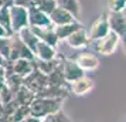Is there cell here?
Wrapping results in <instances>:
<instances>
[{"label":"cell","mask_w":126,"mask_h":122,"mask_svg":"<svg viewBox=\"0 0 126 122\" xmlns=\"http://www.w3.org/2000/svg\"><path fill=\"white\" fill-rule=\"evenodd\" d=\"M64 99H55V98H43V97H35L33 102L29 105L30 115H34L37 118H44L52 112H57L63 108Z\"/></svg>","instance_id":"6da1fadb"},{"label":"cell","mask_w":126,"mask_h":122,"mask_svg":"<svg viewBox=\"0 0 126 122\" xmlns=\"http://www.w3.org/2000/svg\"><path fill=\"white\" fill-rule=\"evenodd\" d=\"M94 43H95L94 47H95L96 52L102 54V55H112V54L116 51L118 46L120 44V35L116 34L115 31L110 30L105 37H102V38H99V40H96V41H94Z\"/></svg>","instance_id":"7a4b0ae2"},{"label":"cell","mask_w":126,"mask_h":122,"mask_svg":"<svg viewBox=\"0 0 126 122\" xmlns=\"http://www.w3.org/2000/svg\"><path fill=\"white\" fill-rule=\"evenodd\" d=\"M110 31V27H109V20H108V14L106 13H102L99 14L94 21H92L91 27L86 30V34H88V38L89 41H96L99 38H102Z\"/></svg>","instance_id":"3957f363"},{"label":"cell","mask_w":126,"mask_h":122,"mask_svg":"<svg viewBox=\"0 0 126 122\" xmlns=\"http://www.w3.org/2000/svg\"><path fill=\"white\" fill-rule=\"evenodd\" d=\"M34 60V52L30 50L29 47L24 44L23 41L18 38L17 34L12 35V43H10V54H9V60L16 61V60Z\"/></svg>","instance_id":"277c9868"},{"label":"cell","mask_w":126,"mask_h":122,"mask_svg":"<svg viewBox=\"0 0 126 122\" xmlns=\"http://www.w3.org/2000/svg\"><path fill=\"white\" fill-rule=\"evenodd\" d=\"M10 20H12L13 34L18 33L21 29L29 26V10L17 4L10 6Z\"/></svg>","instance_id":"5b68a950"},{"label":"cell","mask_w":126,"mask_h":122,"mask_svg":"<svg viewBox=\"0 0 126 122\" xmlns=\"http://www.w3.org/2000/svg\"><path fill=\"white\" fill-rule=\"evenodd\" d=\"M61 72H63L64 80L67 82H72L75 80H78L79 77L85 75V71L78 65V63L75 60L64 58V57H63V61H61Z\"/></svg>","instance_id":"8992f818"},{"label":"cell","mask_w":126,"mask_h":122,"mask_svg":"<svg viewBox=\"0 0 126 122\" xmlns=\"http://www.w3.org/2000/svg\"><path fill=\"white\" fill-rule=\"evenodd\" d=\"M23 85H26V87L30 88L34 94H37L38 91L44 89L48 85V80H47L46 74H43L41 71H38L35 68L33 72H30L27 77L23 78Z\"/></svg>","instance_id":"52a82bcc"},{"label":"cell","mask_w":126,"mask_h":122,"mask_svg":"<svg viewBox=\"0 0 126 122\" xmlns=\"http://www.w3.org/2000/svg\"><path fill=\"white\" fill-rule=\"evenodd\" d=\"M31 30L34 31V34L38 37V40L44 41L47 44H50L52 47L58 46V37L55 34V30H54V26H30Z\"/></svg>","instance_id":"ba28073f"},{"label":"cell","mask_w":126,"mask_h":122,"mask_svg":"<svg viewBox=\"0 0 126 122\" xmlns=\"http://www.w3.org/2000/svg\"><path fill=\"white\" fill-rule=\"evenodd\" d=\"M95 87V82L92 78L86 75H82L79 77L78 80H75V81L69 82V89H71V92L74 94V95H78V97H84L86 94H89L94 89Z\"/></svg>","instance_id":"9c48e42d"},{"label":"cell","mask_w":126,"mask_h":122,"mask_svg":"<svg viewBox=\"0 0 126 122\" xmlns=\"http://www.w3.org/2000/svg\"><path fill=\"white\" fill-rule=\"evenodd\" d=\"M109 27L116 34H126V16L123 12H109L108 14Z\"/></svg>","instance_id":"30bf717a"},{"label":"cell","mask_w":126,"mask_h":122,"mask_svg":"<svg viewBox=\"0 0 126 122\" xmlns=\"http://www.w3.org/2000/svg\"><path fill=\"white\" fill-rule=\"evenodd\" d=\"M75 61L78 63L81 68L84 71H94L99 67V58L94 54V52H79V55L75 58Z\"/></svg>","instance_id":"8fae6325"},{"label":"cell","mask_w":126,"mask_h":122,"mask_svg":"<svg viewBox=\"0 0 126 122\" xmlns=\"http://www.w3.org/2000/svg\"><path fill=\"white\" fill-rule=\"evenodd\" d=\"M65 41H67V44H68L71 48H75V50L85 48V47L89 44V38H88L86 30L84 29V27L79 29V30H77V31H74Z\"/></svg>","instance_id":"7c38bea8"},{"label":"cell","mask_w":126,"mask_h":122,"mask_svg":"<svg viewBox=\"0 0 126 122\" xmlns=\"http://www.w3.org/2000/svg\"><path fill=\"white\" fill-rule=\"evenodd\" d=\"M50 20H51L52 26H61V24H68L72 21H77L78 18H75L69 12L61 7H55L51 13H50Z\"/></svg>","instance_id":"4fadbf2b"},{"label":"cell","mask_w":126,"mask_h":122,"mask_svg":"<svg viewBox=\"0 0 126 122\" xmlns=\"http://www.w3.org/2000/svg\"><path fill=\"white\" fill-rule=\"evenodd\" d=\"M58 55L57 50H55V47L50 46V44H47L44 41H38V44L35 47L34 50V57L35 60H43V61H48V60H52V58H55Z\"/></svg>","instance_id":"5bb4252c"},{"label":"cell","mask_w":126,"mask_h":122,"mask_svg":"<svg viewBox=\"0 0 126 122\" xmlns=\"http://www.w3.org/2000/svg\"><path fill=\"white\" fill-rule=\"evenodd\" d=\"M51 20L47 13L41 12L37 7L29 9V26H51Z\"/></svg>","instance_id":"9a60e30c"},{"label":"cell","mask_w":126,"mask_h":122,"mask_svg":"<svg viewBox=\"0 0 126 122\" xmlns=\"http://www.w3.org/2000/svg\"><path fill=\"white\" fill-rule=\"evenodd\" d=\"M34 60H26V58H21V60L13 61V72L17 74V75H20V77H23V78L27 77L30 72H33V71L35 70V61Z\"/></svg>","instance_id":"2e32d148"},{"label":"cell","mask_w":126,"mask_h":122,"mask_svg":"<svg viewBox=\"0 0 126 122\" xmlns=\"http://www.w3.org/2000/svg\"><path fill=\"white\" fill-rule=\"evenodd\" d=\"M82 27H84V24H81L79 20H77V21H72V23H68V24L54 26V30H55V34H57L58 40L60 41H65L69 35L74 33V31L82 29Z\"/></svg>","instance_id":"e0dca14e"},{"label":"cell","mask_w":126,"mask_h":122,"mask_svg":"<svg viewBox=\"0 0 126 122\" xmlns=\"http://www.w3.org/2000/svg\"><path fill=\"white\" fill-rule=\"evenodd\" d=\"M16 34L18 35V38L23 41L26 46L29 47L31 51L34 52L35 47H37V44H38V37L34 34V31L31 30V27L30 26H27V27H24V29H21L18 33H16Z\"/></svg>","instance_id":"ac0fdd59"},{"label":"cell","mask_w":126,"mask_h":122,"mask_svg":"<svg viewBox=\"0 0 126 122\" xmlns=\"http://www.w3.org/2000/svg\"><path fill=\"white\" fill-rule=\"evenodd\" d=\"M35 61V68L38 71H41L43 74H51L52 71H55L61 65V61H63V57H55L52 60H48V61H43V60H34Z\"/></svg>","instance_id":"d6986e66"},{"label":"cell","mask_w":126,"mask_h":122,"mask_svg":"<svg viewBox=\"0 0 126 122\" xmlns=\"http://www.w3.org/2000/svg\"><path fill=\"white\" fill-rule=\"evenodd\" d=\"M34 98H35V94L33 92L30 88L26 87V85L20 87L17 91H16V94H14V101H16L18 105H27V106H29V105L33 102Z\"/></svg>","instance_id":"ffe728a7"},{"label":"cell","mask_w":126,"mask_h":122,"mask_svg":"<svg viewBox=\"0 0 126 122\" xmlns=\"http://www.w3.org/2000/svg\"><path fill=\"white\" fill-rule=\"evenodd\" d=\"M58 7L65 9L67 12H69L75 18H79L81 16V4L79 0H55Z\"/></svg>","instance_id":"44dd1931"},{"label":"cell","mask_w":126,"mask_h":122,"mask_svg":"<svg viewBox=\"0 0 126 122\" xmlns=\"http://www.w3.org/2000/svg\"><path fill=\"white\" fill-rule=\"evenodd\" d=\"M4 84H6V87L9 88L13 94H16V91H17L18 88L23 87V77L17 75V74H14V72L7 74V75L4 77Z\"/></svg>","instance_id":"7402d4cb"},{"label":"cell","mask_w":126,"mask_h":122,"mask_svg":"<svg viewBox=\"0 0 126 122\" xmlns=\"http://www.w3.org/2000/svg\"><path fill=\"white\" fill-rule=\"evenodd\" d=\"M0 26L4 27L10 35H13L12 20H10V6H0Z\"/></svg>","instance_id":"603a6c76"},{"label":"cell","mask_w":126,"mask_h":122,"mask_svg":"<svg viewBox=\"0 0 126 122\" xmlns=\"http://www.w3.org/2000/svg\"><path fill=\"white\" fill-rule=\"evenodd\" d=\"M41 122H72V121L69 119V116L67 115L63 111V108H61V109H58L57 112H52L50 115L44 116V118L41 119Z\"/></svg>","instance_id":"cb8c5ba5"},{"label":"cell","mask_w":126,"mask_h":122,"mask_svg":"<svg viewBox=\"0 0 126 122\" xmlns=\"http://www.w3.org/2000/svg\"><path fill=\"white\" fill-rule=\"evenodd\" d=\"M35 7L40 9L41 12L47 13V14L50 16V13L57 7V3H55V0H37Z\"/></svg>","instance_id":"d4e9b609"},{"label":"cell","mask_w":126,"mask_h":122,"mask_svg":"<svg viewBox=\"0 0 126 122\" xmlns=\"http://www.w3.org/2000/svg\"><path fill=\"white\" fill-rule=\"evenodd\" d=\"M29 114H30V108L27 105H18L17 109L13 112V115L10 116V118H12V121H14V122H21Z\"/></svg>","instance_id":"484cf974"},{"label":"cell","mask_w":126,"mask_h":122,"mask_svg":"<svg viewBox=\"0 0 126 122\" xmlns=\"http://www.w3.org/2000/svg\"><path fill=\"white\" fill-rule=\"evenodd\" d=\"M10 43H12V35L10 37H0V55L4 60H9Z\"/></svg>","instance_id":"4316f807"},{"label":"cell","mask_w":126,"mask_h":122,"mask_svg":"<svg viewBox=\"0 0 126 122\" xmlns=\"http://www.w3.org/2000/svg\"><path fill=\"white\" fill-rule=\"evenodd\" d=\"M109 12H123L126 9V0H108Z\"/></svg>","instance_id":"83f0119b"},{"label":"cell","mask_w":126,"mask_h":122,"mask_svg":"<svg viewBox=\"0 0 126 122\" xmlns=\"http://www.w3.org/2000/svg\"><path fill=\"white\" fill-rule=\"evenodd\" d=\"M35 3H37V0H13V4L21 6L27 10L31 9V7H35Z\"/></svg>","instance_id":"f1b7e54d"},{"label":"cell","mask_w":126,"mask_h":122,"mask_svg":"<svg viewBox=\"0 0 126 122\" xmlns=\"http://www.w3.org/2000/svg\"><path fill=\"white\" fill-rule=\"evenodd\" d=\"M21 122H41V118H37V116H34V115H27L26 118H24Z\"/></svg>","instance_id":"f546056e"},{"label":"cell","mask_w":126,"mask_h":122,"mask_svg":"<svg viewBox=\"0 0 126 122\" xmlns=\"http://www.w3.org/2000/svg\"><path fill=\"white\" fill-rule=\"evenodd\" d=\"M4 77H6V74H4V67L1 65L0 67V87L4 85Z\"/></svg>","instance_id":"4dcf8cb0"},{"label":"cell","mask_w":126,"mask_h":122,"mask_svg":"<svg viewBox=\"0 0 126 122\" xmlns=\"http://www.w3.org/2000/svg\"><path fill=\"white\" fill-rule=\"evenodd\" d=\"M0 37H10L9 31H7L4 27H1V26H0Z\"/></svg>","instance_id":"1f68e13d"},{"label":"cell","mask_w":126,"mask_h":122,"mask_svg":"<svg viewBox=\"0 0 126 122\" xmlns=\"http://www.w3.org/2000/svg\"><path fill=\"white\" fill-rule=\"evenodd\" d=\"M120 44H122V47H123V51L126 52V34L120 35Z\"/></svg>","instance_id":"d6a6232c"},{"label":"cell","mask_w":126,"mask_h":122,"mask_svg":"<svg viewBox=\"0 0 126 122\" xmlns=\"http://www.w3.org/2000/svg\"><path fill=\"white\" fill-rule=\"evenodd\" d=\"M10 121H12V118L9 115H4V114H3V115L0 116V122H10Z\"/></svg>","instance_id":"836d02e7"},{"label":"cell","mask_w":126,"mask_h":122,"mask_svg":"<svg viewBox=\"0 0 126 122\" xmlns=\"http://www.w3.org/2000/svg\"><path fill=\"white\" fill-rule=\"evenodd\" d=\"M4 63H6V60L0 55V67H1V65H4Z\"/></svg>","instance_id":"e575fe53"},{"label":"cell","mask_w":126,"mask_h":122,"mask_svg":"<svg viewBox=\"0 0 126 122\" xmlns=\"http://www.w3.org/2000/svg\"><path fill=\"white\" fill-rule=\"evenodd\" d=\"M123 13H125V16H126V9H125V10H123Z\"/></svg>","instance_id":"d590c367"},{"label":"cell","mask_w":126,"mask_h":122,"mask_svg":"<svg viewBox=\"0 0 126 122\" xmlns=\"http://www.w3.org/2000/svg\"><path fill=\"white\" fill-rule=\"evenodd\" d=\"M0 104H1V97H0Z\"/></svg>","instance_id":"8d00e7d4"},{"label":"cell","mask_w":126,"mask_h":122,"mask_svg":"<svg viewBox=\"0 0 126 122\" xmlns=\"http://www.w3.org/2000/svg\"><path fill=\"white\" fill-rule=\"evenodd\" d=\"M10 122H14V121H10Z\"/></svg>","instance_id":"74e56055"}]
</instances>
